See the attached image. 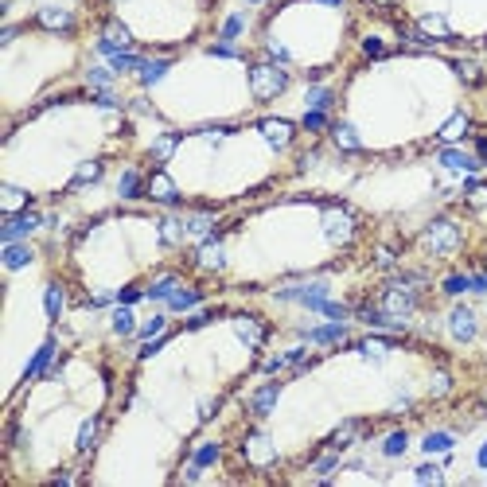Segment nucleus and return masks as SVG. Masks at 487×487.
Segmentation results:
<instances>
[{
  "instance_id": "nucleus-1",
  "label": "nucleus",
  "mask_w": 487,
  "mask_h": 487,
  "mask_svg": "<svg viewBox=\"0 0 487 487\" xmlns=\"http://www.w3.org/2000/svg\"><path fill=\"white\" fill-rule=\"evenodd\" d=\"M285 86H289V74L281 67H269V62L250 67V90H254L257 102H273L277 94H285Z\"/></svg>"
},
{
  "instance_id": "nucleus-2",
  "label": "nucleus",
  "mask_w": 487,
  "mask_h": 487,
  "mask_svg": "<svg viewBox=\"0 0 487 487\" xmlns=\"http://www.w3.org/2000/svg\"><path fill=\"white\" fill-rule=\"evenodd\" d=\"M382 308H386L390 316H409L417 308V289H409V285H402V281H390L386 292H382Z\"/></svg>"
},
{
  "instance_id": "nucleus-3",
  "label": "nucleus",
  "mask_w": 487,
  "mask_h": 487,
  "mask_svg": "<svg viewBox=\"0 0 487 487\" xmlns=\"http://www.w3.org/2000/svg\"><path fill=\"white\" fill-rule=\"evenodd\" d=\"M425 246L433 250L437 257H444V254H452L456 246H460V230H456V222H449V219H437L433 226L425 230Z\"/></svg>"
},
{
  "instance_id": "nucleus-4",
  "label": "nucleus",
  "mask_w": 487,
  "mask_h": 487,
  "mask_svg": "<svg viewBox=\"0 0 487 487\" xmlns=\"http://www.w3.org/2000/svg\"><path fill=\"white\" fill-rule=\"evenodd\" d=\"M324 230H328V238L335 246L351 242L355 238V215L351 211H343V207H328L324 211Z\"/></svg>"
},
{
  "instance_id": "nucleus-5",
  "label": "nucleus",
  "mask_w": 487,
  "mask_h": 487,
  "mask_svg": "<svg viewBox=\"0 0 487 487\" xmlns=\"http://www.w3.org/2000/svg\"><path fill=\"white\" fill-rule=\"evenodd\" d=\"M39 215L36 211H24V215H8V222L0 226V242L4 246H12V242H20V238H27L32 230H39Z\"/></svg>"
},
{
  "instance_id": "nucleus-6",
  "label": "nucleus",
  "mask_w": 487,
  "mask_h": 487,
  "mask_svg": "<svg viewBox=\"0 0 487 487\" xmlns=\"http://www.w3.org/2000/svg\"><path fill=\"white\" fill-rule=\"evenodd\" d=\"M277 300H296V305H305V308H312V312H316V308L328 300V285H324V281H316V285H300V289H281Z\"/></svg>"
},
{
  "instance_id": "nucleus-7",
  "label": "nucleus",
  "mask_w": 487,
  "mask_h": 487,
  "mask_svg": "<svg viewBox=\"0 0 487 487\" xmlns=\"http://www.w3.org/2000/svg\"><path fill=\"white\" fill-rule=\"evenodd\" d=\"M449 331L456 335L460 343H472L475 340V331H479V324H475V312L472 308H464V305H456L449 312Z\"/></svg>"
},
{
  "instance_id": "nucleus-8",
  "label": "nucleus",
  "mask_w": 487,
  "mask_h": 487,
  "mask_svg": "<svg viewBox=\"0 0 487 487\" xmlns=\"http://www.w3.org/2000/svg\"><path fill=\"white\" fill-rule=\"evenodd\" d=\"M242 449H246V460L257 464V468H269V464L277 460V452H273V440H269L265 433H250Z\"/></svg>"
},
{
  "instance_id": "nucleus-9",
  "label": "nucleus",
  "mask_w": 487,
  "mask_h": 487,
  "mask_svg": "<svg viewBox=\"0 0 487 487\" xmlns=\"http://www.w3.org/2000/svg\"><path fill=\"white\" fill-rule=\"evenodd\" d=\"M257 129H261V136H265L273 148H289L292 136H296V125H292V121H281V117H265Z\"/></svg>"
},
{
  "instance_id": "nucleus-10",
  "label": "nucleus",
  "mask_w": 487,
  "mask_h": 487,
  "mask_svg": "<svg viewBox=\"0 0 487 487\" xmlns=\"http://www.w3.org/2000/svg\"><path fill=\"white\" fill-rule=\"evenodd\" d=\"M222 261H226V257H222V238L219 234H207L203 242L195 246V265H203V269L215 273V269H222Z\"/></svg>"
},
{
  "instance_id": "nucleus-11",
  "label": "nucleus",
  "mask_w": 487,
  "mask_h": 487,
  "mask_svg": "<svg viewBox=\"0 0 487 487\" xmlns=\"http://www.w3.org/2000/svg\"><path fill=\"white\" fill-rule=\"evenodd\" d=\"M148 199H156V203H168V207H176V203H180V191H176L171 176H164V171H152V180H148Z\"/></svg>"
},
{
  "instance_id": "nucleus-12",
  "label": "nucleus",
  "mask_w": 487,
  "mask_h": 487,
  "mask_svg": "<svg viewBox=\"0 0 487 487\" xmlns=\"http://www.w3.org/2000/svg\"><path fill=\"white\" fill-rule=\"evenodd\" d=\"M277 398H281V386L277 382H265V386H257L254 394H250V414L254 417H265L273 405H277Z\"/></svg>"
},
{
  "instance_id": "nucleus-13",
  "label": "nucleus",
  "mask_w": 487,
  "mask_h": 487,
  "mask_svg": "<svg viewBox=\"0 0 487 487\" xmlns=\"http://www.w3.org/2000/svg\"><path fill=\"white\" fill-rule=\"evenodd\" d=\"M36 24L47 27V32H71L74 27V16L67 8H39L36 12Z\"/></svg>"
},
{
  "instance_id": "nucleus-14",
  "label": "nucleus",
  "mask_w": 487,
  "mask_h": 487,
  "mask_svg": "<svg viewBox=\"0 0 487 487\" xmlns=\"http://www.w3.org/2000/svg\"><path fill=\"white\" fill-rule=\"evenodd\" d=\"M305 340H312V343H343L347 340V324H343V320H335V324H316V328L305 331Z\"/></svg>"
},
{
  "instance_id": "nucleus-15",
  "label": "nucleus",
  "mask_w": 487,
  "mask_h": 487,
  "mask_svg": "<svg viewBox=\"0 0 487 487\" xmlns=\"http://www.w3.org/2000/svg\"><path fill=\"white\" fill-rule=\"evenodd\" d=\"M440 164L452 171H468V176H479V156H468V152H456V148H444L440 152Z\"/></svg>"
},
{
  "instance_id": "nucleus-16",
  "label": "nucleus",
  "mask_w": 487,
  "mask_h": 487,
  "mask_svg": "<svg viewBox=\"0 0 487 487\" xmlns=\"http://www.w3.org/2000/svg\"><path fill=\"white\" fill-rule=\"evenodd\" d=\"M417 32H421V36H429V39H449L452 36L449 20H444V16H437V12L421 16V20H417Z\"/></svg>"
},
{
  "instance_id": "nucleus-17",
  "label": "nucleus",
  "mask_w": 487,
  "mask_h": 487,
  "mask_svg": "<svg viewBox=\"0 0 487 487\" xmlns=\"http://www.w3.org/2000/svg\"><path fill=\"white\" fill-rule=\"evenodd\" d=\"M176 289H180V277H176V273H164V277H156L145 289V296H148V300H168Z\"/></svg>"
},
{
  "instance_id": "nucleus-18",
  "label": "nucleus",
  "mask_w": 487,
  "mask_h": 487,
  "mask_svg": "<svg viewBox=\"0 0 487 487\" xmlns=\"http://www.w3.org/2000/svg\"><path fill=\"white\" fill-rule=\"evenodd\" d=\"M102 39H106V43H113L117 51H129V47H133V36H129V27L117 24V20H110V24L102 27Z\"/></svg>"
},
{
  "instance_id": "nucleus-19",
  "label": "nucleus",
  "mask_w": 487,
  "mask_h": 487,
  "mask_svg": "<svg viewBox=\"0 0 487 487\" xmlns=\"http://www.w3.org/2000/svg\"><path fill=\"white\" fill-rule=\"evenodd\" d=\"M168 67H171L168 59H145V62H141V71H136V74H141V86H156L160 78L168 74Z\"/></svg>"
},
{
  "instance_id": "nucleus-20",
  "label": "nucleus",
  "mask_w": 487,
  "mask_h": 487,
  "mask_svg": "<svg viewBox=\"0 0 487 487\" xmlns=\"http://www.w3.org/2000/svg\"><path fill=\"white\" fill-rule=\"evenodd\" d=\"M117 191H121V199H141V191H145L141 171H136V168H125L121 180H117Z\"/></svg>"
},
{
  "instance_id": "nucleus-21",
  "label": "nucleus",
  "mask_w": 487,
  "mask_h": 487,
  "mask_svg": "<svg viewBox=\"0 0 487 487\" xmlns=\"http://www.w3.org/2000/svg\"><path fill=\"white\" fill-rule=\"evenodd\" d=\"M211 226H215V215H187V219H183V230H187V238H199V242L211 234Z\"/></svg>"
},
{
  "instance_id": "nucleus-22",
  "label": "nucleus",
  "mask_w": 487,
  "mask_h": 487,
  "mask_svg": "<svg viewBox=\"0 0 487 487\" xmlns=\"http://www.w3.org/2000/svg\"><path fill=\"white\" fill-rule=\"evenodd\" d=\"M199 300H203V292H199V289H176L168 296V308H171V312H187V308H195Z\"/></svg>"
},
{
  "instance_id": "nucleus-23",
  "label": "nucleus",
  "mask_w": 487,
  "mask_h": 487,
  "mask_svg": "<svg viewBox=\"0 0 487 487\" xmlns=\"http://www.w3.org/2000/svg\"><path fill=\"white\" fill-rule=\"evenodd\" d=\"M464 133H468V113H452L449 121H444V129H440V141L452 145V141H460Z\"/></svg>"
},
{
  "instance_id": "nucleus-24",
  "label": "nucleus",
  "mask_w": 487,
  "mask_h": 487,
  "mask_svg": "<svg viewBox=\"0 0 487 487\" xmlns=\"http://www.w3.org/2000/svg\"><path fill=\"white\" fill-rule=\"evenodd\" d=\"M32 257H36V254H32V246H20V242L4 246V265H8V269H24Z\"/></svg>"
},
{
  "instance_id": "nucleus-25",
  "label": "nucleus",
  "mask_w": 487,
  "mask_h": 487,
  "mask_svg": "<svg viewBox=\"0 0 487 487\" xmlns=\"http://www.w3.org/2000/svg\"><path fill=\"white\" fill-rule=\"evenodd\" d=\"M51 359H55V335H51V340H47V343H43V347H39V351H36V359L27 363V378L43 375V370H47V363H51Z\"/></svg>"
},
{
  "instance_id": "nucleus-26",
  "label": "nucleus",
  "mask_w": 487,
  "mask_h": 487,
  "mask_svg": "<svg viewBox=\"0 0 487 487\" xmlns=\"http://www.w3.org/2000/svg\"><path fill=\"white\" fill-rule=\"evenodd\" d=\"M331 136H335V145H340L343 152H359V133H355V125L340 121L335 129H331Z\"/></svg>"
},
{
  "instance_id": "nucleus-27",
  "label": "nucleus",
  "mask_w": 487,
  "mask_h": 487,
  "mask_svg": "<svg viewBox=\"0 0 487 487\" xmlns=\"http://www.w3.org/2000/svg\"><path fill=\"white\" fill-rule=\"evenodd\" d=\"M97 180H102V160H86L82 168L74 171L71 187H86V183H97Z\"/></svg>"
},
{
  "instance_id": "nucleus-28",
  "label": "nucleus",
  "mask_w": 487,
  "mask_h": 487,
  "mask_svg": "<svg viewBox=\"0 0 487 487\" xmlns=\"http://www.w3.org/2000/svg\"><path fill=\"white\" fill-rule=\"evenodd\" d=\"M405 449H409V433H405V429H398V433H390V437L382 440V456H390V460L402 456Z\"/></svg>"
},
{
  "instance_id": "nucleus-29",
  "label": "nucleus",
  "mask_w": 487,
  "mask_h": 487,
  "mask_svg": "<svg viewBox=\"0 0 487 487\" xmlns=\"http://www.w3.org/2000/svg\"><path fill=\"white\" fill-rule=\"evenodd\" d=\"M141 55H133V51H117L110 59V71H117V74H129V71H141Z\"/></svg>"
},
{
  "instance_id": "nucleus-30",
  "label": "nucleus",
  "mask_w": 487,
  "mask_h": 487,
  "mask_svg": "<svg viewBox=\"0 0 487 487\" xmlns=\"http://www.w3.org/2000/svg\"><path fill=\"white\" fill-rule=\"evenodd\" d=\"M113 331H117V335H133V331H136L133 305H121L117 312H113Z\"/></svg>"
},
{
  "instance_id": "nucleus-31",
  "label": "nucleus",
  "mask_w": 487,
  "mask_h": 487,
  "mask_svg": "<svg viewBox=\"0 0 487 487\" xmlns=\"http://www.w3.org/2000/svg\"><path fill=\"white\" fill-rule=\"evenodd\" d=\"M238 335H242V343H250V347H257V343L265 340V328L257 324V320H238Z\"/></svg>"
},
{
  "instance_id": "nucleus-32",
  "label": "nucleus",
  "mask_w": 487,
  "mask_h": 487,
  "mask_svg": "<svg viewBox=\"0 0 487 487\" xmlns=\"http://www.w3.org/2000/svg\"><path fill=\"white\" fill-rule=\"evenodd\" d=\"M0 199H4V211H8V215H20V207L27 203V195L20 191V187H8V183L0 187Z\"/></svg>"
},
{
  "instance_id": "nucleus-33",
  "label": "nucleus",
  "mask_w": 487,
  "mask_h": 487,
  "mask_svg": "<svg viewBox=\"0 0 487 487\" xmlns=\"http://www.w3.org/2000/svg\"><path fill=\"white\" fill-rule=\"evenodd\" d=\"M183 234H187V230H183L180 219H160V242H164V246H176Z\"/></svg>"
},
{
  "instance_id": "nucleus-34",
  "label": "nucleus",
  "mask_w": 487,
  "mask_h": 487,
  "mask_svg": "<svg viewBox=\"0 0 487 487\" xmlns=\"http://www.w3.org/2000/svg\"><path fill=\"white\" fill-rule=\"evenodd\" d=\"M97 433H102V421H97V417H90V421L82 425V433H78V452H82V456H86L90 449H94Z\"/></svg>"
},
{
  "instance_id": "nucleus-35",
  "label": "nucleus",
  "mask_w": 487,
  "mask_h": 487,
  "mask_svg": "<svg viewBox=\"0 0 487 487\" xmlns=\"http://www.w3.org/2000/svg\"><path fill=\"white\" fill-rule=\"evenodd\" d=\"M331 90L328 86H308V110H331Z\"/></svg>"
},
{
  "instance_id": "nucleus-36",
  "label": "nucleus",
  "mask_w": 487,
  "mask_h": 487,
  "mask_svg": "<svg viewBox=\"0 0 487 487\" xmlns=\"http://www.w3.org/2000/svg\"><path fill=\"white\" fill-rule=\"evenodd\" d=\"M421 449H425L429 456H437V452H449V449H452V433H429V437L421 440Z\"/></svg>"
},
{
  "instance_id": "nucleus-37",
  "label": "nucleus",
  "mask_w": 487,
  "mask_h": 487,
  "mask_svg": "<svg viewBox=\"0 0 487 487\" xmlns=\"http://www.w3.org/2000/svg\"><path fill=\"white\" fill-rule=\"evenodd\" d=\"M219 456H222V444H203L191 460L199 464V468H211V464H219Z\"/></svg>"
},
{
  "instance_id": "nucleus-38",
  "label": "nucleus",
  "mask_w": 487,
  "mask_h": 487,
  "mask_svg": "<svg viewBox=\"0 0 487 487\" xmlns=\"http://www.w3.org/2000/svg\"><path fill=\"white\" fill-rule=\"evenodd\" d=\"M113 74H117V71H106V67H90V71H86V78H90V86H97V90H110V86H113Z\"/></svg>"
},
{
  "instance_id": "nucleus-39",
  "label": "nucleus",
  "mask_w": 487,
  "mask_h": 487,
  "mask_svg": "<svg viewBox=\"0 0 487 487\" xmlns=\"http://www.w3.org/2000/svg\"><path fill=\"white\" fill-rule=\"evenodd\" d=\"M359 351H363L366 359H386V355H390V343H386V340H363V343H359Z\"/></svg>"
},
{
  "instance_id": "nucleus-40",
  "label": "nucleus",
  "mask_w": 487,
  "mask_h": 487,
  "mask_svg": "<svg viewBox=\"0 0 487 487\" xmlns=\"http://www.w3.org/2000/svg\"><path fill=\"white\" fill-rule=\"evenodd\" d=\"M300 125H305L308 133H320V129H328V110H308Z\"/></svg>"
},
{
  "instance_id": "nucleus-41",
  "label": "nucleus",
  "mask_w": 487,
  "mask_h": 487,
  "mask_svg": "<svg viewBox=\"0 0 487 487\" xmlns=\"http://www.w3.org/2000/svg\"><path fill=\"white\" fill-rule=\"evenodd\" d=\"M164 328H168V320H164V316H152L145 328L136 331V335H141V340H156V335H164Z\"/></svg>"
},
{
  "instance_id": "nucleus-42",
  "label": "nucleus",
  "mask_w": 487,
  "mask_h": 487,
  "mask_svg": "<svg viewBox=\"0 0 487 487\" xmlns=\"http://www.w3.org/2000/svg\"><path fill=\"white\" fill-rule=\"evenodd\" d=\"M414 475H417V484H444V472H440V468H433V464H421Z\"/></svg>"
},
{
  "instance_id": "nucleus-43",
  "label": "nucleus",
  "mask_w": 487,
  "mask_h": 487,
  "mask_svg": "<svg viewBox=\"0 0 487 487\" xmlns=\"http://www.w3.org/2000/svg\"><path fill=\"white\" fill-rule=\"evenodd\" d=\"M468 281H472V277L452 273V277H444V292H449V296H460V292H468Z\"/></svg>"
},
{
  "instance_id": "nucleus-44",
  "label": "nucleus",
  "mask_w": 487,
  "mask_h": 487,
  "mask_svg": "<svg viewBox=\"0 0 487 487\" xmlns=\"http://www.w3.org/2000/svg\"><path fill=\"white\" fill-rule=\"evenodd\" d=\"M59 312H62V289H59V285H51V289H47V316L59 320Z\"/></svg>"
},
{
  "instance_id": "nucleus-45",
  "label": "nucleus",
  "mask_w": 487,
  "mask_h": 487,
  "mask_svg": "<svg viewBox=\"0 0 487 487\" xmlns=\"http://www.w3.org/2000/svg\"><path fill=\"white\" fill-rule=\"evenodd\" d=\"M176 152V136H160L156 145H152V160H168Z\"/></svg>"
},
{
  "instance_id": "nucleus-46",
  "label": "nucleus",
  "mask_w": 487,
  "mask_h": 487,
  "mask_svg": "<svg viewBox=\"0 0 487 487\" xmlns=\"http://www.w3.org/2000/svg\"><path fill=\"white\" fill-rule=\"evenodd\" d=\"M316 312H324V316H331V320H347V316H351V308H347V305H335V300H324Z\"/></svg>"
},
{
  "instance_id": "nucleus-47",
  "label": "nucleus",
  "mask_w": 487,
  "mask_h": 487,
  "mask_svg": "<svg viewBox=\"0 0 487 487\" xmlns=\"http://www.w3.org/2000/svg\"><path fill=\"white\" fill-rule=\"evenodd\" d=\"M242 27H246V20H242V16H226V24H222V39L230 43L234 36H242Z\"/></svg>"
},
{
  "instance_id": "nucleus-48",
  "label": "nucleus",
  "mask_w": 487,
  "mask_h": 487,
  "mask_svg": "<svg viewBox=\"0 0 487 487\" xmlns=\"http://www.w3.org/2000/svg\"><path fill=\"white\" fill-rule=\"evenodd\" d=\"M456 74H460L464 82H479V67H475L472 59H460V62H456Z\"/></svg>"
},
{
  "instance_id": "nucleus-49",
  "label": "nucleus",
  "mask_w": 487,
  "mask_h": 487,
  "mask_svg": "<svg viewBox=\"0 0 487 487\" xmlns=\"http://www.w3.org/2000/svg\"><path fill=\"white\" fill-rule=\"evenodd\" d=\"M355 433H359V421H347L343 429H335V433H331V444H347Z\"/></svg>"
},
{
  "instance_id": "nucleus-50",
  "label": "nucleus",
  "mask_w": 487,
  "mask_h": 487,
  "mask_svg": "<svg viewBox=\"0 0 487 487\" xmlns=\"http://www.w3.org/2000/svg\"><path fill=\"white\" fill-rule=\"evenodd\" d=\"M335 464H340V452H324V456H320V460L312 464V468H316V475H328L331 468H335Z\"/></svg>"
},
{
  "instance_id": "nucleus-51",
  "label": "nucleus",
  "mask_w": 487,
  "mask_h": 487,
  "mask_svg": "<svg viewBox=\"0 0 487 487\" xmlns=\"http://www.w3.org/2000/svg\"><path fill=\"white\" fill-rule=\"evenodd\" d=\"M452 390V378L449 375H433V398H444Z\"/></svg>"
},
{
  "instance_id": "nucleus-52",
  "label": "nucleus",
  "mask_w": 487,
  "mask_h": 487,
  "mask_svg": "<svg viewBox=\"0 0 487 487\" xmlns=\"http://www.w3.org/2000/svg\"><path fill=\"white\" fill-rule=\"evenodd\" d=\"M141 296H145V289H136V285H129V289L117 292V300H121V305H136Z\"/></svg>"
},
{
  "instance_id": "nucleus-53",
  "label": "nucleus",
  "mask_w": 487,
  "mask_h": 487,
  "mask_svg": "<svg viewBox=\"0 0 487 487\" xmlns=\"http://www.w3.org/2000/svg\"><path fill=\"white\" fill-rule=\"evenodd\" d=\"M363 51L370 59H378V55H386V43H382V39H363Z\"/></svg>"
},
{
  "instance_id": "nucleus-54",
  "label": "nucleus",
  "mask_w": 487,
  "mask_h": 487,
  "mask_svg": "<svg viewBox=\"0 0 487 487\" xmlns=\"http://www.w3.org/2000/svg\"><path fill=\"white\" fill-rule=\"evenodd\" d=\"M211 55H219V59H238V47H230V43L222 39V43H215V47H211Z\"/></svg>"
},
{
  "instance_id": "nucleus-55",
  "label": "nucleus",
  "mask_w": 487,
  "mask_h": 487,
  "mask_svg": "<svg viewBox=\"0 0 487 487\" xmlns=\"http://www.w3.org/2000/svg\"><path fill=\"white\" fill-rule=\"evenodd\" d=\"M269 59H273V62H281V67H285V62H289V51H285V47H281V43H269Z\"/></svg>"
},
{
  "instance_id": "nucleus-56",
  "label": "nucleus",
  "mask_w": 487,
  "mask_h": 487,
  "mask_svg": "<svg viewBox=\"0 0 487 487\" xmlns=\"http://www.w3.org/2000/svg\"><path fill=\"white\" fill-rule=\"evenodd\" d=\"M468 292H487V273H479V277L468 281Z\"/></svg>"
},
{
  "instance_id": "nucleus-57",
  "label": "nucleus",
  "mask_w": 487,
  "mask_h": 487,
  "mask_svg": "<svg viewBox=\"0 0 487 487\" xmlns=\"http://www.w3.org/2000/svg\"><path fill=\"white\" fill-rule=\"evenodd\" d=\"M113 296L110 292H94V296H90V308H102V305H110Z\"/></svg>"
},
{
  "instance_id": "nucleus-58",
  "label": "nucleus",
  "mask_w": 487,
  "mask_h": 487,
  "mask_svg": "<svg viewBox=\"0 0 487 487\" xmlns=\"http://www.w3.org/2000/svg\"><path fill=\"white\" fill-rule=\"evenodd\" d=\"M207 320H211V312H199V316H191V320H187V328H203V324H207Z\"/></svg>"
},
{
  "instance_id": "nucleus-59",
  "label": "nucleus",
  "mask_w": 487,
  "mask_h": 487,
  "mask_svg": "<svg viewBox=\"0 0 487 487\" xmlns=\"http://www.w3.org/2000/svg\"><path fill=\"white\" fill-rule=\"evenodd\" d=\"M378 265H382V269H390V265H394V254H390V250H378Z\"/></svg>"
},
{
  "instance_id": "nucleus-60",
  "label": "nucleus",
  "mask_w": 487,
  "mask_h": 487,
  "mask_svg": "<svg viewBox=\"0 0 487 487\" xmlns=\"http://www.w3.org/2000/svg\"><path fill=\"white\" fill-rule=\"evenodd\" d=\"M51 484H55V487H67V484H74V475H71V472H59Z\"/></svg>"
},
{
  "instance_id": "nucleus-61",
  "label": "nucleus",
  "mask_w": 487,
  "mask_h": 487,
  "mask_svg": "<svg viewBox=\"0 0 487 487\" xmlns=\"http://www.w3.org/2000/svg\"><path fill=\"white\" fill-rule=\"evenodd\" d=\"M475 148H479V160H487V136H479V141H475Z\"/></svg>"
},
{
  "instance_id": "nucleus-62",
  "label": "nucleus",
  "mask_w": 487,
  "mask_h": 487,
  "mask_svg": "<svg viewBox=\"0 0 487 487\" xmlns=\"http://www.w3.org/2000/svg\"><path fill=\"white\" fill-rule=\"evenodd\" d=\"M479 468H487V444L479 449Z\"/></svg>"
},
{
  "instance_id": "nucleus-63",
  "label": "nucleus",
  "mask_w": 487,
  "mask_h": 487,
  "mask_svg": "<svg viewBox=\"0 0 487 487\" xmlns=\"http://www.w3.org/2000/svg\"><path fill=\"white\" fill-rule=\"evenodd\" d=\"M324 4H343V0H324Z\"/></svg>"
},
{
  "instance_id": "nucleus-64",
  "label": "nucleus",
  "mask_w": 487,
  "mask_h": 487,
  "mask_svg": "<svg viewBox=\"0 0 487 487\" xmlns=\"http://www.w3.org/2000/svg\"><path fill=\"white\" fill-rule=\"evenodd\" d=\"M254 4H257V0H254Z\"/></svg>"
}]
</instances>
